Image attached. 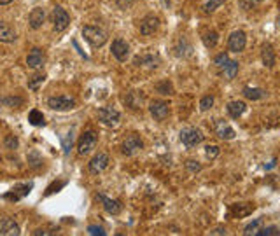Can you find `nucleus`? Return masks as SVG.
<instances>
[{
    "label": "nucleus",
    "instance_id": "f257e3e1",
    "mask_svg": "<svg viewBox=\"0 0 280 236\" xmlns=\"http://www.w3.org/2000/svg\"><path fill=\"white\" fill-rule=\"evenodd\" d=\"M83 35L93 48H102V46L107 42V32L98 28V26H93V25L83 26Z\"/></svg>",
    "mask_w": 280,
    "mask_h": 236
},
{
    "label": "nucleus",
    "instance_id": "f03ea898",
    "mask_svg": "<svg viewBox=\"0 0 280 236\" xmlns=\"http://www.w3.org/2000/svg\"><path fill=\"white\" fill-rule=\"evenodd\" d=\"M179 138H180V142H182V145H186L188 149L196 147V145H200L201 142L205 140L203 133H201L198 128H184V130H180Z\"/></svg>",
    "mask_w": 280,
    "mask_h": 236
},
{
    "label": "nucleus",
    "instance_id": "7ed1b4c3",
    "mask_svg": "<svg viewBox=\"0 0 280 236\" xmlns=\"http://www.w3.org/2000/svg\"><path fill=\"white\" fill-rule=\"evenodd\" d=\"M51 21H53V30H55L56 33H60L63 32L68 26V23H70V14H68L63 7L56 5L51 12Z\"/></svg>",
    "mask_w": 280,
    "mask_h": 236
},
{
    "label": "nucleus",
    "instance_id": "20e7f679",
    "mask_svg": "<svg viewBox=\"0 0 280 236\" xmlns=\"http://www.w3.org/2000/svg\"><path fill=\"white\" fill-rule=\"evenodd\" d=\"M96 142H98V133L89 130L86 131L83 136L79 138V144H77V152H79V156H86L93 149L96 147Z\"/></svg>",
    "mask_w": 280,
    "mask_h": 236
},
{
    "label": "nucleus",
    "instance_id": "39448f33",
    "mask_svg": "<svg viewBox=\"0 0 280 236\" xmlns=\"http://www.w3.org/2000/svg\"><path fill=\"white\" fill-rule=\"evenodd\" d=\"M48 105L51 110H56V112H67V110L76 108V100L70 96H51L48 100Z\"/></svg>",
    "mask_w": 280,
    "mask_h": 236
},
{
    "label": "nucleus",
    "instance_id": "423d86ee",
    "mask_svg": "<svg viewBox=\"0 0 280 236\" xmlns=\"http://www.w3.org/2000/svg\"><path fill=\"white\" fill-rule=\"evenodd\" d=\"M144 149V142L139 135H130L124 138L123 145H121V151H123L124 156H135L140 151Z\"/></svg>",
    "mask_w": 280,
    "mask_h": 236
},
{
    "label": "nucleus",
    "instance_id": "0eeeda50",
    "mask_svg": "<svg viewBox=\"0 0 280 236\" xmlns=\"http://www.w3.org/2000/svg\"><path fill=\"white\" fill-rule=\"evenodd\" d=\"M96 116H98V121H100L102 124H105V126H116L117 123H119L121 119V114L117 112L114 107H102L98 108V112H96Z\"/></svg>",
    "mask_w": 280,
    "mask_h": 236
},
{
    "label": "nucleus",
    "instance_id": "6e6552de",
    "mask_svg": "<svg viewBox=\"0 0 280 236\" xmlns=\"http://www.w3.org/2000/svg\"><path fill=\"white\" fill-rule=\"evenodd\" d=\"M245 44H247V35H245L244 30H235V32L229 35V39H228L229 51L242 52L245 49Z\"/></svg>",
    "mask_w": 280,
    "mask_h": 236
},
{
    "label": "nucleus",
    "instance_id": "1a4fd4ad",
    "mask_svg": "<svg viewBox=\"0 0 280 236\" xmlns=\"http://www.w3.org/2000/svg\"><path fill=\"white\" fill-rule=\"evenodd\" d=\"M46 65V54L40 48H33L27 56V67L32 70H40Z\"/></svg>",
    "mask_w": 280,
    "mask_h": 236
},
{
    "label": "nucleus",
    "instance_id": "9d476101",
    "mask_svg": "<svg viewBox=\"0 0 280 236\" xmlns=\"http://www.w3.org/2000/svg\"><path fill=\"white\" fill-rule=\"evenodd\" d=\"M149 112H151L152 119L165 121L168 116H170V107H168L167 102L154 100V102H151V105H149Z\"/></svg>",
    "mask_w": 280,
    "mask_h": 236
},
{
    "label": "nucleus",
    "instance_id": "9b49d317",
    "mask_svg": "<svg viewBox=\"0 0 280 236\" xmlns=\"http://www.w3.org/2000/svg\"><path fill=\"white\" fill-rule=\"evenodd\" d=\"M214 131H216V135L219 136V138H223V140H233L236 135L235 130L224 119H221V117H217V119L214 121Z\"/></svg>",
    "mask_w": 280,
    "mask_h": 236
},
{
    "label": "nucleus",
    "instance_id": "f8f14e48",
    "mask_svg": "<svg viewBox=\"0 0 280 236\" xmlns=\"http://www.w3.org/2000/svg\"><path fill=\"white\" fill-rule=\"evenodd\" d=\"M112 54L117 61H126L130 56V46L126 40L123 39H116L112 42Z\"/></svg>",
    "mask_w": 280,
    "mask_h": 236
},
{
    "label": "nucleus",
    "instance_id": "ddd939ff",
    "mask_svg": "<svg viewBox=\"0 0 280 236\" xmlns=\"http://www.w3.org/2000/svg\"><path fill=\"white\" fill-rule=\"evenodd\" d=\"M107 166H109V156L105 154V152H100V154H96V156L89 161L88 170H89L91 175H98V173L104 172Z\"/></svg>",
    "mask_w": 280,
    "mask_h": 236
},
{
    "label": "nucleus",
    "instance_id": "4468645a",
    "mask_svg": "<svg viewBox=\"0 0 280 236\" xmlns=\"http://www.w3.org/2000/svg\"><path fill=\"white\" fill-rule=\"evenodd\" d=\"M158 28H160V18L154 16V14H147L140 21V33L142 35H152Z\"/></svg>",
    "mask_w": 280,
    "mask_h": 236
},
{
    "label": "nucleus",
    "instance_id": "2eb2a0df",
    "mask_svg": "<svg viewBox=\"0 0 280 236\" xmlns=\"http://www.w3.org/2000/svg\"><path fill=\"white\" fill-rule=\"evenodd\" d=\"M33 184L30 182V184H21V185H16V187H12L11 192H5V194H2V198L4 200H9V201H20L23 200L25 196H27L28 192L32 191Z\"/></svg>",
    "mask_w": 280,
    "mask_h": 236
},
{
    "label": "nucleus",
    "instance_id": "dca6fc26",
    "mask_svg": "<svg viewBox=\"0 0 280 236\" xmlns=\"http://www.w3.org/2000/svg\"><path fill=\"white\" fill-rule=\"evenodd\" d=\"M46 23V11L42 7H35L32 9L30 16H28V25L32 30H39L42 25Z\"/></svg>",
    "mask_w": 280,
    "mask_h": 236
},
{
    "label": "nucleus",
    "instance_id": "f3484780",
    "mask_svg": "<svg viewBox=\"0 0 280 236\" xmlns=\"http://www.w3.org/2000/svg\"><path fill=\"white\" fill-rule=\"evenodd\" d=\"M261 61H263L264 67L273 68L277 63V56H275V49H273L272 44H264L261 48Z\"/></svg>",
    "mask_w": 280,
    "mask_h": 236
},
{
    "label": "nucleus",
    "instance_id": "a211bd4d",
    "mask_svg": "<svg viewBox=\"0 0 280 236\" xmlns=\"http://www.w3.org/2000/svg\"><path fill=\"white\" fill-rule=\"evenodd\" d=\"M20 235V226L14 222V219L0 220V236H18Z\"/></svg>",
    "mask_w": 280,
    "mask_h": 236
},
{
    "label": "nucleus",
    "instance_id": "6ab92c4d",
    "mask_svg": "<svg viewBox=\"0 0 280 236\" xmlns=\"http://www.w3.org/2000/svg\"><path fill=\"white\" fill-rule=\"evenodd\" d=\"M96 198L102 201L105 212H107L109 215H117V213H121V203L117 200H111V198H107L105 194H102V192Z\"/></svg>",
    "mask_w": 280,
    "mask_h": 236
},
{
    "label": "nucleus",
    "instance_id": "aec40b11",
    "mask_svg": "<svg viewBox=\"0 0 280 236\" xmlns=\"http://www.w3.org/2000/svg\"><path fill=\"white\" fill-rule=\"evenodd\" d=\"M16 30L12 28L11 25L5 23V21H0V42H5V44H9V42H14L16 40Z\"/></svg>",
    "mask_w": 280,
    "mask_h": 236
},
{
    "label": "nucleus",
    "instance_id": "412c9836",
    "mask_svg": "<svg viewBox=\"0 0 280 236\" xmlns=\"http://www.w3.org/2000/svg\"><path fill=\"white\" fill-rule=\"evenodd\" d=\"M201 42H203L205 48L212 49L217 46V42H219V33L216 32V30H203V33H201Z\"/></svg>",
    "mask_w": 280,
    "mask_h": 236
},
{
    "label": "nucleus",
    "instance_id": "4be33fe9",
    "mask_svg": "<svg viewBox=\"0 0 280 236\" xmlns=\"http://www.w3.org/2000/svg\"><path fill=\"white\" fill-rule=\"evenodd\" d=\"M245 108H247V105L244 104V102L240 100H233L228 104V114L233 117V119H240L242 114L245 112Z\"/></svg>",
    "mask_w": 280,
    "mask_h": 236
},
{
    "label": "nucleus",
    "instance_id": "5701e85b",
    "mask_svg": "<svg viewBox=\"0 0 280 236\" xmlns=\"http://www.w3.org/2000/svg\"><path fill=\"white\" fill-rule=\"evenodd\" d=\"M135 65H147L149 68H156L160 67V56L158 54H144V56H137L135 58Z\"/></svg>",
    "mask_w": 280,
    "mask_h": 236
},
{
    "label": "nucleus",
    "instance_id": "b1692460",
    "mask_svg": "<svg viewBox=\"0 0 280 236\" xmlns=\"http://www.w3.org/2000/svg\"><path fill=\"white\" fill-rule=\"evenodd\" d=\"M124 100H126V104H128L132 108H140V107H142V104H144L145 98L140 91L133 89V91H130L128 95H126V98H124Z\"/></svg>",
    "mask_w": 280,
    "mask_h": 236
},
{
    "label": "nucleus",
    "instance_id": "393cba45",
    "mask_svg": "<svg viewBox=\"0 0 280 236\" xmlns=\"http://www.w3.org/2000/svg\"><path fill=\"white\" fill-rule=\"evenodd\" d=\"M221 74H223L228 80L235 79V76L238 74V61L228 60V63L224 65V67H221Z\"/></svg>",
    "mask_w": 280,
    "mask_h": 236
},
{
    "label": "nucleus",
    "instance_id": "a878e982",
    "mask_svg": "<svg viewBox=\"0 0 280 236\" xmlns=\"http://www.w3.org/2000/svg\"><path fill=\"white\" fill-rule=\"evenodd\" d=\"M252 210H254V205H249V203H238V205H235V207H231L233 215L238 217V219H242V217H247Z\"/></svg>",
    "mask_w": 280,
    "mask_h": 236
},
{
    "label": "nucleus",
    "instance_id": "bb28decb",
    "mask_svg": "<svg viewBox=\"0 0 280 236\" xmlns=\"http://www.w3.org/2000/svg\"><path fill=\"white\" fill-rule=\"evenodd\" d=\"M244 96L247 98V100H252V102H256V100H261V98H264L266 96V93L263 91L261 88H244Z\"/></svg>",
    "mask_w": 280,
    "mask_h": 236
},
{
    "label": "nucleus",
    "instance_id": "cd10ccee",
    "mask_svg": "<svg viewBox=\"0 0 280 236\" xmlns=\"http://www.w3.org/2000/svg\"><path fill=\"white\" fill-rule=\"evenodd\" d=\"M28 123L33 124V126H44L46 124L44 114L40 112V110H37V108H33V110H30V114H28Z\"/></svg>",
    "mask_w": 280,
    "mask_h": 236
},
{
    "label": "nucleus",
    "instance_id": "c85d7f7f",
    "mask_svg": "<svg viewBox=\"0 0 280 236\" xmlns=\"http://www.w3.org/2000/svg\"><path fill=\"white\" fill-rule=\"evenodd\" d=\"M191 44H189L188 40H186V37H180L179 39V46H177V54L179 56H189L191 54Z\"/></svg>",
    "mask_w": 280,
    "mask_h": 236
},
{
    "label": "nucleus",
    "instance_id": "c756f323",
    "mask_svg": "<svg viewBox=\"0 0 280 236\" xmlns=\"http://www.w3.org/2000/svg\"><path fill=\"white\" fill-rule=\"evenodd\" d=\"M46 80V76L44 74H35V76L30 77L28 80V89H32V91H37V89L42 86V82Z\"/></svg>",
    "mask_w": 280,
    "mask_h": 236
},
{
    "label": "nucleus",
    "instance_id": "7c9ffc66",
    "mask_svg": "<svg viewBox=\"0 0 280 236\" xmlns=\"http://www.w3.org/2000/svg\"><path fill=\"white\" fill-rule=\"evenodd\" d=\"M156 91L160 93V95H165V96L173 95L172 82H170V80H161V82H158V84H156Z\"/></svg>",
    "mask_w": 280,
    "mask_h": 236
},
{
    "label": "nucleus",
    "instance_id": "2f4dec72",
    "mask_svg": "<svg viewBox=\"0 0 280 236\" xmlns=\"http://www.w3.org/2000/svg\"><path fill=\"white\" fill-rule=\"evenodd\" d=\"M2 105H5V107H21L23 105V98H20V96H4L2 98Z\"/></svg>",
    "mask_w": 280,
    "mask_h": 236
},
{
    "label": "nucleus",
    "instance_id": "473e14b6",
    "mask_svg": "<svg viewBox=\"0 0 280 236\" xmlns=\"http://www.w3.org/2000/svg\"><path fill=\"white\" fill-rule=\"evenodd\" d=\"M61 145H63V154L68 156V154H70V149H72L74 145V131H68L67 136L61 138Z\"/></svg>",
    "mask_w": 280,
    "mask_h": 236
},
{
    "label": "nucleus",
    "instance_id": "72a5a7b5",
    "mask_svg": "<svg viewBox=\"0 0 280 236\" xmlns=\"http://www.w3.org/2000/svg\"><path fill=\"white\" fill-rule=\"evenodd\" d=\"M261 224H263V219H256V220H254V222H251V224H249L247 228L244 229V235H245V236L256 235V233L259 231Z\"/></svg>",
    "mask_w": 280,
    "mask_h": 236
},
{
    "label": "nucleus",
    "instance_id": "f704fd0d",
    "mask_svg": "<svg viewBox=\"0 0 280 236\" xmlns=\"http://www.w3.org/2000/svg\"><path fill=\"white\" fill-rule=\"evenodd\" d=\"M226 0H208L207 4H205V7H203V11L207 12V14H210V12H214V11H217V9L221 7V5L224 4Z\"/></svg>",
    "mask_w": 280,
    "mask_h": 236
},
{
    "label": "nucleus",
    "instance_id": "c9c22d12",
    "mask_svg": "<svg viewBox=\"0 0 280 236\" xmlns=\"http://www.w3.org/2000/svg\"><path fill=\"white\" fill-rule=\"evenodd\" d=\"M28 164H30V166H32V168H37V166H40V164H42V156H40L39 152H30V154H28Z\"/></svg>",
    "mask_w": 280,
    "mask_h": 236
},
{
    "label": "nucleus",
    "instance_id": "e433bc0d",
    "mask_svg": "<svg viewBox=\"0 0 280 236\" xmlns=\"http://www.w3.org/2000/svg\"><path fill=\"white\" fill-rule=\"evenodd\" d=\"M279 235L280 233H279V228H277V226H268V228L259 229L254 236H279Z\"/></svg>",
    "mask_w": 280,
    "mask_h": 236
},
{
    "label": "nucleus",
    "instance_id": "4c0bfd02",
    "mask_svg": "<svg viewBox=\"0 0 280 236\" xmlns=\"http://www.w3.org/2000/svg\"><path fill=\"white\" fill-rule=\"evenodd\" d=\"M212 107H214V96L207 95L200 100V108L203 110V112H205V110H210Z\"/></svg>",
    "mask_w": 280,
    "mask_h": 236
},
{
    "label": "nucleus",
    "instance_id": "58836bf2",
    "mask_svg": "<svg viewBox=\"0 0 280 236\" xmlns=\"http://www.w3.org/2000/svg\"><path fill=\"white\" fill-rule=\"evenodd\" d=\"M65 184H67L65 180H58V182H55V184H51V185H49V187H48V191L44 192V196H51L53 192H58L61 187H63Z\"/></svg>",
    "mask_w": 280,
    "mask_h": 236
},
{
    "label": "nucleus",
    "instance_id": "ea45409f",
    "mask_svg": "<svg viewBox=\"0 0 280 236\" xmlns=\"http://www.w3.org/2000/svg\"><path fill=\"white\" fill-rule=\"evenodd\" d=\"M205 154H207L208 159L214 161L217 156H219V147H217V145H208V147L205 149Z\"/></svg>",
    "mask_w": 280,
    "mask_h": 236
},
{
    "label": "nucleus",
    "instance_id": "a19ab883",
    "mask_svg": "<svg viewBox=\"0 0 280 236\" xmlns=\"http://www.w3.org/2000/svg\"><path fill=\"white\" fill-rule=\"evenodd\" d=\"M228 54H226V52H219V54H217L216 58H214V63H216V67H224V65L228 63Z\"/></svg>",
    "mask_w": 280,
    "mask_h": 236
},
{
    "label": "nucleus",
    "instance_id": "79ce46f5",
    "mask_svg": "<svg viewBox=\"0 0 280 236\" xmlns=\"http://www.w3.org/2000/svg\"><path fill=\"white\" fill-rule=\"evenodd\" d=\"M4 145H5V147H7V149H11V151H12V149H18L20 142H18V138H16V136H14V135H9L7 138H5Z\"/></svg>",
    "mask_w": 280,
    "mask_h": 236
},
{
    "label": "nucleus",
    "instance_id": "37998d69",
    "mask_svg": "<svg viewBox=\"0 0 280 236\" xmlns=\"http://www.w3.org/2000/svg\"><path fill=\"white\" fill-rule=\"evenodd\" d=\"M261 2H264V0H240V5H242V9L249 11V9H252L254 5L261 4Z\"/></svg>",
    "mask_w": 280,
    "mask_h": 236
},
{
    "label": "nucleus",
    "instance_id": "c03bdc74",
    "mask_svg": "<svg viewBox=\"0 0 280 236\" xmlns=\"http://www.w3.org/2000/svg\"><path fill=\"white\" fill-rule=\"evenodd\" d=\"M88 233L89 235H100V236H105L107 233H105L104 228H100V226H89L88 228Z\"/></svg>",
    "mask_w": 280,
    "mask_h": 236
},
{
    "label": "nucleus",
    "instance_id": "a18cd8bd",
    "mask_svg": "<svg viewBox=\"0 0 280 236\" xmlns=\"http://www.w3.org/2000/svg\"><path fill=\"white\" fill-rule=\"evenodd\" d=\"M186 166H188V168L191 170V172H200V170H201V164H200V163H196L195 159H189L188 163H186Z\"/></svg>",
    "mask_w": 280,
    "mask_h": 236
},
{
    "label": "nucleus",
    "instance_id": "49530a36",
    "mask_svg": "<svg viewBox=\"0 0 280 236\" xmlns=\"http://www.w3.org/2000/svg\"><path fill=\"white\" fill-rule=\"evenodd\" d=\"M116 4H117V7H121V9H128V7H132L133 0H116Z\"/></svg>",
    "mask_w": 280,
    "mask_h": 236
},
{
    "label": "nucleus",
    "instance_id": "de8ad7c7",
    "mask_svg": "<svg viewBox=\"0 0 280 236\" xmlns=\"http://www.w3.org/2000/svg\"><path fill=\"white\" fill-rule=\"evenodd\" d=\"M210 235H226V229H224V228H216L214 231H210Z\"/></svg>",
    "mask_w": 280,
    "mask_h": 236
},
{
    "label": "nucleus",
    "instance_id": "09e8293b",
    "mask_svg": "<svg viewBox=\"0 0 280 236\" xmlns=\"http://www.w3.org/2000/svg\"><path fill=\"white\" fill-rule=\"evenodd\" d=\"M161 5H163V7H170V5H172V0H161Z\"/></svg>",
    "mask_w": 280,
    "mask_h": 236
},
{
    "label": "nucleus",
    "instance_id": "8fccbe9b",
    "mask_svg": "<svg viewBox=\"0 0 280 236\" xmlns=\"http://www.w3.org/2000/svg\"><path fill=\"white\" fill-rule=\"evenodd\" d=\"M275 164H277V159H273V161H272V163H270V164H264V168H266V170H272L273 166H275Z\"/></svg>",
    "mask_w": 280,
    "mask_h": 236
},
{
    "label": "nucleus",
    "instance_id": "3c124183",
    "mask_svg": "<svg viewBox=\"0 0 280 236\" xmlns=\"http://www.w3.org/2000/svg\"><path fill=\"white\" fill-rule=\"evenodd\" d=\"M12 0H0V5H9Z\"/></svg>",
    "mask_w": 280,
    "mask_h": 236
}]
</instances>
